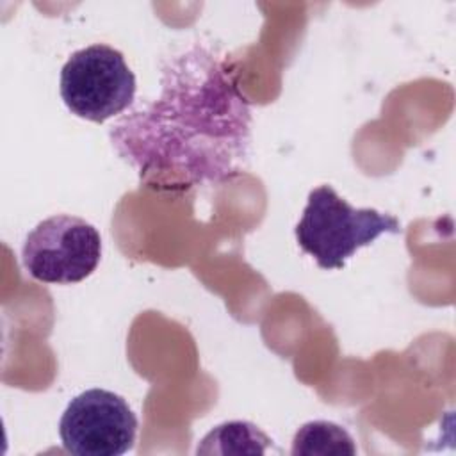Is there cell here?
Instances as JSON below:
<instances>
[{"label": "cell", "mask_w": 456, "mask_h": 456, "mask_svg": "<svg viewBox=\"0 0 456 456\" xmlns=\"http://www.w3.org/2000/svg\"><path fill=\"white\" fill-rule=\"evenodd\" d=\"M249 110L208 55L189 53L164 73L160 98L112 132L141 171H175L196 183L224 180L246 153Z\"/></svg>", "instance_id": "obj_1"}, {"label": "cell", "mask_w": 456, "mask_h": 456, "mask_svg": "<svg viewBox=\"0 0 456 456\" xmlns=\"http://www.w3.org/2000/svg\"><path fill=\"white\" fill-rule=\"evenodd\" d=\"M399 233L395 217L376 208H354L333 187L321 185L308 194L301 221L296 226L299 248L322 269H342L360 248L381 233Z\"/></svg>", "instance_id": "obj_2"}, {"label": "cell", "mask_w": 456, "mask_h": 456, "mask_svg": "<svg viewBox=\"0 0 456 456\" xmlns=\"http://www.w3.org/2000/svg\"><path fill=\"white\" fill-rule=\"evenodd\" d=\"M135 94V77L119 50L91 45L69 55L61 71V96L78 118L103 123L121 114Z\"/></svg>", "instance_id": "obj_3"}, {"label": "cell", "mask_w": 456, "mask_h": 456, "mask_svg": "<svg viewBox=\"0 0 456 456\" xmlns=\"http://www.w3.org/2000/svg\"><path fill=\"white\" fill-rule=\"evenodd\" d=\"M102 256L98 230L82 217L57 214L41 221L25 239L21 260L43 283H77L93 274Z\"/></svg>", "instance_id": "obj_4"}, {"label": "cell", "mask_w": 456, "mask_h": 456, "mask_svg": "<svg viewBox=\"0 0 456 456\" xmlns=\"http://www.w3.org/2000/svg\"><path fill=\"white\" fill-rule=\"evenodd\" d=\"M137 419L126 401L91 388L71 399L59 422L64 449L78 456H121L134 447Z\"/></svg>", "instance_id": "obj_5"}, {"label": "cell", "mask_w": 456, "mask_h": 456, "mask_svg": "<svg viewBox=\"0 0 456 456\" xmlns=\"http://www.w3.org/2000/svg\"><path fill=\"white\" fill-rule=\"evenodd\" d=\"M271 442L255 424L232 420L208 431L201 438L196 454H265Z\"/></svg>", "instance_id": "obj_6"}, {"label": "cell", "mask_w": 456, "mask_h": 456, "mask_svg": "<svg viewBox=\"0 0 456 456\" xmlns=\"http://www.w3.org/2000/svg\"><path fill=\"white\" fill-rule=\"evenodd\" d=\"M294 456H353L356 445L351 435L335 422L314 420L303 424L292 440Z\"/></svg>", "instance_id": "obj_7"}]
</instances>
